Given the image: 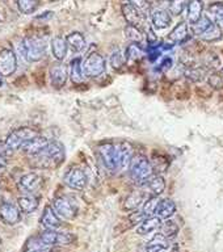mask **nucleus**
<instances>
[{
  "instance_id": "46",
  "label": "nucleus",
  "mask_w": 223,
  "mask_h": 252,
  "mask_svg": "<svg viewBox=\"0 0 223 252\" xmlns=\"http://www.w3.org/2000/svg\"><path fill=\"white\" fill-rule=\"evenodd\" d=\"M11 153H12V150L8 147L5 141L4 142L0 141V157H7V155H9Z\"/></svg>"
},
{
  "instance_id": "6",
  "label": "nucleus",
  "mask_w": 223,
  "mask_h": 252,
  "mask_svg": "<svg viewBox=\"0 0 223 252\" xmlns=\"http://www.w3.org/2000/svg\"><path fill=\"white\" fill-rule=\"evenodd\" d=\"M63 183L74 190H84L88 184V176L80 167H72L63 175Z\"/></svg>"
},
{
  "instance_id": "28",
  "label": "nucleus",
  "mask_w": 223,
  "mask_h": 252,
  "mask_svg": "<svg viewBox=\"0 0 223 252\" xmlns=\"http://www.w3.org/2000/svg\"><path fill=\"white\" fill-rule=\"evenodd\" d=\"M189 37V27L187 23H179L169 33L168 39L172 43H183Z\"/></svg>"
},
{
  "instance_id": "29",
  "label": "nucleus",
  "mask_w": 223,
  "mask_h": 252,
  "mask_svg": "<svg viewBox=\"0 0 223 252\" xmlns=\"http://www.w3.org/2000/svg\"><path fill=\"white\" fill-rule=\"evenodd\" d=\"M202 12H204V3L202 0H192L188 5V13H187V17H188V21L191 23V25L198 23L202 17Z\"/></svg>"
},
{
  "instance_id": "26",
  "label": "nucleus",
  "mask_w": 223,
  "mask_h": 252,
  "mask_svg": "<svg viewBox=\"0 0 223 252\" xmlns=\"http://www.w3.org/2000/svg\"><path fill=\"white\" fill-rule=\"evenodd\" d=\"M176 213V204L171 198H163L159 202L157 210V217L160 220H171V217L175 216Z\"/></svg>"
},
{
  "instance_id": "14",
  "label": "nucleus",
  "mask_w": 223,
  "mask_h": 252,
  "mask_svg": "<svg viewBox=\"0 0 223 252\" xmlns=\"http://www.w3.org/2000/svg\"><path fill=\"white\" fill-rule=\"evenodd\" d=\"M122 15L125 17V20L127 21V25H131V27H137L141 29V27L145 23V15L142 13L141 11H138L137 8H134L131 4L125 3L122 4Z\"/></svg>"
},
{
  "instance_id": "4",
  "label": "nucleus",
  "mask_w": 223,
  "mask_h": 252,
  "mask_svg": "<svg viewBox=\"0 0 223 252\" xmlns=\"http://www.w3.org/2000/svg\"><path fill=\"white\" fill-rule=\"evenodd\" d=\"M21 51L25 59L29 62H39L46 55V43L35 37H28L24 38Z\"/></svg>"
},
{
  "instance_id": "32",
  "label": "nucleus",
  "mask_w": 223,
  "mask_h": 252,
  "mask_svg": "<svg viewBox=\"0 0 223 252\" xmlns=\"http://www.w3.org/2000/svg\"><path fill=\"white\" fill-rule=\"evenodd\" d=\"M180 231V227L179 224L172 220H165L163 223H161L160 228H159V234H161L163 236H165L167 239H173L176 238L177 234Z\"/></svg>"
},
{
  "instance_id": "44",
  "label": "nucleus",
  "mask_w": 223,
  "mask_h": 252,
  "mask_svg": "<svg viewBox=\"0 0 223 252\" xmlns=\"http://www.w3.org/2000/svg\"><path fill=\"white\" fill-rule=\"evenodd\" d=\"M146 218H147V217H146V214L142 212V210H134V212L129 216L130 222L133 224H137V226L138 224H141Z\"/></svg>"
},
{
  "instance_id": "16",
  "label": "nucleus",
  "mask_w": 223,
  "mask_h": 252,
  "mask_svg": "<svg viewBox=\"0 0 223 252\" xmlns=\"http://www.w3.org/2000/svg\"><path fill=\"white\" fill-rule=\"evenodd\" d=\"M49 75H50L51 86L59 90V88H62L66 84L67 78H68V70L62 63H57L54 66H51L50 74Z\"/></svg>"
},
{
  "instance_id": "5",
  "label": "nucleus",
  "mask_w": 223,
  "mask_h": 252,
  "mask_svg": "<svg viewBox=\"0 0 223 252\" xmlns=\"http://www.w3.org/2000/svg\"><path fill=\"white\" fill-rule=\"evenodd\" d=\"M83 70L87 78H98L106 70V61L98 53H91L83 61Z\"/></svg>"
},
{
  "instance_id": "43",
  "label": "nucleus",
  "mask_w": 223,
  "mask_h": 252,
  "mask_svg": "<svg viewBox=\"0 0 223 252\" xmlns=\"http://www.w3.org/2000/svg\"><path fill=\"white\" fill-rule=\"evenodd\" d=\"M127 3L131 4L134 8H137L138 11H141L143 15H146L147 12L151 11V9H150L149 0H127Z\"/></svg>"
},
{
  "instance_id": "8",
  "label": "nucleus",
  "mask_w": 223,
  "mask_h": 252,
  "mask_svg": "<svg viewBox=\"0 0 223 252\" xmlns=\"http://www.w3.org/2000/svg\"><path fill=\"white\" fill-rule=\"evenodd\" d=\"M97 153L98 157H100V161L109 172H118L117 160H116V145L109 143V142L102 143V145L98 146Z\"/></svg>"
},
{
  "instance_id": "10",
  "label": "nucleus",
  "mask_w": 223,
  "mask_h": 252,
  "mask_svg": "<svg viewBox=\"0 0 223 252\" xmlns=\"http://www.w3.org/2000/svg\"><path fill=\"white\" fill-rule=\"evenodd\" d=\"M51 206L55 210V213L63 220H74L76 217V213H78V209L72 204V201L68 200L64 196L55 197Z\"/></svg>"
},
{
  "instance_id": "9",
  "label": "nucleus",
  "mask_w": 223,
  "mask_h": 252,
  "mask_svg": "<svg viewBox=\"0 0 223 252\" xmlns=\"http://www.w3.org/2000/svg\"><path fill=\"white\" fill-rule=\"evenodd\" d=\"M17 70V55L12 49L0 51V76L8 78Z\"/></svg>"
},
{
  "instance_id": "12",
  "label": "nucleus",
  "mask_w": 223,
  "mask_h": 252,
  "mask_svg": "<svg viewBox=\"0 0 223 252\" xmlns=\"http://www.w3.org/2000/svg\"><path fill=\"white\" fill-rule=\"evenodd\" d=\"M0 218L8 226H15L21 220V210L12 202H3L0 205Z\"/></svg>"
},
{
  "instance_id": "37",
  "label": "nucleus",
  "mask_w": 223,
  "mask_h": 252,
  "mask_svg": "<svg viewBox=\"0 0 223 252\" xmlns=\"http://www.w3.org/2000/svg\"><path fill=\"white\" fill-rule=\"evenodd\" d=\"M143 50L138 46L137 43H130L125 51L126 62H133V61H139L143 57Z\"/></svg>"
},
{
  "instance_id": "47",
  "label": "nucleus",
  "mask_w": 223,
  "mask_h": 252,
  "mask_svg": "<svg viewBox=\"0 0 223 252\" xmlns=\"http://www.w3.org/2000/svg\"><path fill=\"white\" fill-rule=\"evenodd\" d=\"M8 165V160L5 157H0V173L3 172L4 169L7 168Z\"/></svg>"
},
{
  "instance_id": "7",
  "label": "nucleus",
  "mask_w": 223,
  "mask_h": 252,
  "mask_svg": "<svg viewBox=\"0 0 223 252\" xmlns=\"http://www.w3.org/2000/svg\"><path fill=\"white\" fill-rule=\"evenodd\" d=\"M39 238L47 243L49 246H70L75 242V235L70 234V232H62L57 231V230H49L46 228L45 231L39 234Z\"/></svg>"
},
{
  "instance_id": "39",
  "label": "nucleus",
  "mask_w": 223,
  "mask_h": 252,
  "mask_svg": "<svg viewBox=\"0 0 223 252\" xmlns=\"http://www.w3.org/2000/svg\"><path fill=\"white\" fill-rule=\"evenodd\" d=\"M109 62L114 70H121L122 67L125 66V63H126L125 54H122L121 50L113 51V53H112L109 57Z\"/></svg>"
},
{
  "instance_id": "38",
  "label": "nucleus",
  "mask_w": 223,
  "mask_h": 252,
  "mask_svg": "<svg viewBox=\"0 0 223 252\" xmlns=\"http://www.w3.org/2000/svg\"><path fill=\"white\" fill-rule=\"evenodd\" d=\"M17 7L24 15H31L38 8V0H17Z\"/></svg>"
},
{
  "instance_id": "30",
  "label": "nucleus",
  "mask_w": 223,
  "mask_h": 252,
  "mask_svg": "<svg viewBox=\"0 0 223 252\" xmlns=\"http://www.w3.org/2000/svg\"><path fill=\"white\" fill-rule=\"evenodd\" d=\"M67 45L72 49L76 53H80L86 49L87 46V41L84 38V35L82 33H79V32H72L70 34L66 37Z\"/></svg>"
},
{
  "instance_id": "23",
  "label": "nucleus",
  "mask_w": 223,
  "mask_h": 252,
  "mask_svg": "<svg viewBox=\"0 0 223 252\" xmlns=\"http://www.w3.org/2000/svg\"><path fill=\"white\" fill-rule=\"evenodd\" d=\"M145 192L143 190H134L124 201V209L127 212H134L141 205L145 204Z\"/></svg>"
},
{
  "instance_id": "3",
  "label": "nucleus",
  "mask_w": 223,
  "mask_h": 252,
  "mask_svg": "<svg viewBox=\"0 0 223 252\" xmlns=\"http://www.w3.org/2000/svg\"><path fill=\"white\" fill-rule=\"evenodd\" d=\"M39 131L35 127H31V126H21L17 129L12 130L11 133L8 134L5 143L12 151L15 150L23 149V146L32 141L33 138L38 137Z\"/></svg>"
},
{
  "instance_id": "19",
  "label": "nucleus",
  "mask_w": 223,
  "mask_h": 252,
  "mask_svg": "<svg viewBox=\"0 0 223 252\" xmlns=\"http://www.w3.org/2000/svg\"><path fill=\"white\" fill-rule=\"evenodd\" d=\"M50 143V141L47 139L46 137H42V135H38V137L33 138L32 141H29L28 143L23 146V151L24 154L27 155H31V157H35L38 155L41 151L46 149V146Z\"/></svg>"
},
{
  "instance_id": "51",
  "label": "nucleus",
  "mask_w": 223,
  "mask_h": 252,
  "mask_svg": "<svg viewBox=\"0 0 223 252\" xmlns=\"http://www.w3.org/2000/svg\"><path fill=\"white\" fill-rule=\"evenodd\" d=\"M0 86H1V80H0Z\"/></svg>"
},
{
  "instance_id": "15",
  "label": "nucleus",
  "mask_w": 223,
  "mask_h": 252,
  "mask_svg": "<svg viewBox=\"0 0 223 252\" xmlns=\"http://www.w3.org/2000/svg\"><path fill=\"white\" fill-rule=\"evenodd\" d=\"M150 19H151V24L154 28L157 29H165L168 28L172 23V17L168 12L163 9V8H151L150 11Z\"/></svg>"
},
{
  "instance_id": "22",
  "label": "nucleus",
  "mask_w": 223,
  "mask_h": 252,
  "mask_svg": "<svg viewBox=\"0 0 223 252\" xmlns=\"http://www.w3.org/2000/svg\"><path fill=\"white\" fill-rule=\"evenodd\" d=\"M17 206L20 208L21 213L31 214V213L35 212L38 209L39 198L33 196V194H25V196H21L17 198Z\"/></svg>"
},
{
  "instance_id": "25",
  "label": "nucleus",
  "mask_w": 223,
  "mask_h": 252,
  "mask_svg": "<svg viewBox=\"0 0 223 252\" xmlns=\"http://www.w3.org/2000/svg\"><path fill=\"white\" fill-rule=\"evenodd\" d=\"M53 246L45 243L39 236H32L24 246V252H51Z\"/></svg>"
},
{
  "instance_id": "33",
  "label": "nucleus",
  "mask_w": 223,
  "mask_h": 252,
  "mask_svg": "<svg viewBox=\"0 0 223 252\" xmlns=\"http://www.w3.org/2000/svg\"><path fill=\"white\" fill-rule=\"evenodd\" d=\"M222 29L217 24L213 23L198 38L202 39V41H206V42H214V41H218V39L222 38Z\"/></svg>"
},
{
  "instance_id": "45",
  "label": "nucleus",
  "mask_w": 223,
  "mask_h": 252,
  "mask_svg": "<svg viewBox=\"0 0 223 252\" xmlns=\"http://www.w3.org/2000/svg\"><path fill=\"white\" fill-rule=\"evenodd\" d=\"M171 67H172V59L169 58V57H165V58H163V61L160 62V64H159V70L168 71Z\"/></svg>"
},
{
  "instance_id": "48",
  "label": "nucleus",
  "mask_w": 223,
  "mask_h": 252,
  "mask_svg": "<svg viewBox=\"0 0 223 252\" xmlns=\"http://www.w3.org/2000/svg\"><path fill=\"white\" fill-rule=\"evenodd\" d=\"M50 1H59V0H50Z\"/></svg>"
},
{
  "instance_id": "41",
  "label": "nucleus",
  "mask_w": 223,
  "mask_h": 252,
  "mask_svg": "<svg viewBox=\"0 0 223 252\" xmlns=\"http://www.w3.org/2000/svg\"><path fill=\"white\" fill-rule=\"evenodd\" d=\"M192 0H172L171 4H169V12L172 13L173 16H179L183 13L184 8L187 5H189Z\"/></svg>"
},
{
  "instance_id": "11",
  "label": "nucleus",
  "mask_w": 223,
  "mask_h": 252,
  "mask_svg": "<svg viewBox=\"0 0 223 252\" xmlns=\"http://www.w3.org/2000/svg\"><path fill=\"white\" fill-rule=\"evenodd\" d=\"M134 158V149L129 142H121L116 145V160H117V168L120 171H125L129 168L130 163Z\"/></svg>"
},
{
  "instance_id": "31",
  "label": "nucleus",
  "mask_w": 223,
  "mask_h": 252,
  "mask_svg": "<svg viewBox=\"0 0 223 252\" xmlns=\"http://www.w3.org/2000/svg\"><path fill=\"white\" fill-rule=\"evenodd\" d=\"M208 16L213 23L217 24L221 29H223V3L216 1L208 7Z\"/></svg>"
},
{
  "instance_id": "35",
  "label": "nucleus",
  "mask_w": 223,
  "mask_h": 252,
  "mask_svg": "<svg viewBox=\"0 0 223 252\" xmlns=\"http://www.w3.org/2000/svg\"><path fill=\"white\" fill-rule=\"evenodd\" d=\"M125 37L127 38V41H130L131 43H142L145 41V34H143V32L137 27H131V25H127L125 28Z\"/></svg>"
},
{
  "instance_id": "42",
  "label": "nucleus",
  "mask_w": 223,
  "mask_h": 252,
  "mask_svg": "<svg viewBox=\"0 0 223 252\" xmlns=\"http://www.w3.org/2000/svg\"><path fill=\"white\" fill-rule=\"evenodd\" d=\"M208 83L209 86L216 88V90H220L223 87V74L220 71H213L210 72L208 76Z\"/></svg>"
},
{
  "instance_id": "27",
  "label": "nucleus",
  "mask_w": 223,
  "mask_h": 252,
  "mask_svg": "<svg viewBox=\"0 0 223 252\" xmlns=\"http://www.w3.org/2000/svg\"><path fill=\"white\" fill-rule=\"evenodd\" d=\"M70 78L74 84H82L86 80V75L83 70V61L80 58H75L70 63Z\"/></svg>"
},
{
  "instance_id": "2",
  "label": "nucleus",
  "mask_w": 223,
  "mask_h": 252,
  "mask_svg": "<svg viewBox=\"0 0 223 252\" xmlns=\"http://www.w3.org/2000/svg\"><path fill=\"white\" fill-rule=\"evenodd\" d=\"M129 173L133 183L142 187L155 175V169L145 155H135L130 163Z\"/></svg>"
},
{
  "instance_id": "13",
  "label": "nucleus",
  "mask_w": 223,
  "mask_h": 252,
  "mask_svg": "<svg viewBox=\"0 0 223 252\" xmlns=\"http://www.w3.org/2000/svg\"><path fill=\"white\" fill-rule=\"evenodd\" d=\"M43 185V177L35 172L25 173L21 179H20V187L28 193V194H33V193L38 192L39 189L42 188Z\"/></svg>"
},
{
  "instance_id": "49",
  "label": "nucleus",
  "mask_w": 223,
  "mask_h": 252,
  "mask_svg": "<svg viewBox=\"0 0 223 252\" xmlns=\"http://www.w3.org/2000/svg\"><path fill=\"white\" fill-rule=\"evenodd\" d=\"M163 1H168V0H163ZM169 1H172V0H169Z\"/></svg>"
},
{
  "instance_id": "50",
  "label": "nucleus",
  "mask_w": 223,
  "mask_h": 252,
  "mask_svg": "<svg viewBox=\"0 0 223 252\" xmlns=\"http://www.w3.org/2000/svg\"><path fill=\"white\" fill-rule=\"evenodd\" d=\"M0 244H1V238H0Z\"/></svg>"
},
{
  "instance_id": "17",
  "label": "nucleus",
  "mask_w": 223,
  "mask_h": 252,
  "mask_svg": "<svg viewBox=\"0 0 223 252\" xmlns=\"http://www.w3.org/2000/svg\"><path fill=\"white\" fill-rule=\"evenodd\" d=\"M145 189V194H149L150 197H159V194L164 192L165 180L161 175H154L145 185H142Z\"/></svg>"
},
{
  "instance_id": "36",
  "label": "nucleus",
  "mask_w": 223,
  "mask_h": 252,
  "mask_svg": "<svg viewBox=\"0 0 223 252\" xmlns=\"http://www.w3.org/2000/svg\"><path fill=\"white\" fill-rule=\"evenodd\" d=\"M159 202H160L159 197H149L145 201L142 212L145 213L147 218H150V217H157V210L158 206H159Z\"/></svg>"
},
{
  "instance_id": "18",
  "label": "nucleus",
  "mask_w": 223,
  "mask_h": 252,
  "mask_svg": "<svg viewBox=\"0 0 223 252\" xmlns=\"http://www.w3.org/2000/svg\"><path fill=\"white\" fill-rule=\"evenodd\" d=\"M41 224L45 228H49V230H57V228L62 226L61 217L55 213V210L50 205H47L46 208L43 209L42 216H41Z\"/></svg>"
},
{
  "instance_id": "20",
  "label": "nucleus",
  "mask_w": 223,
  "mask_h": 252,
  "mask_svg": "<svg viewBox=\"0 0 223 252\" xmlns=\"http://www.w3.org/2000/svg\"><path fill=\"white\" fill-rule=\"evenodd\" d=\"M171 250V242L161 234H158L146 243V252H169Z\"/></svg>"
},
{
  "instance_id": "40",
  "label": "nucleus",
  "mask_w": 223,
  "mask_h": 252,
  "mask_svg": "<svg viewBox=\"0 0 223 252\" xmlns=\"http://www.w3.org/2000/svg\"><path fill=\"white\" fill-rule=\"evenodd\" d=\"M212 24H213V21L209 19V16H202L198 23L193 24L192 25L193 33H194L197 37H200V35L202 34V33H204V32L206 31V29H208V28L212 25Z\"/></svg>"
},
{
  "instance_id": "24",
  "label": "nucleus",
  "mask_w": 223,
  "mask_h": 252,
  "mask_svg": "<svg viewBox=\"0 0 223 252\" xmlns=\"http://www.w3.org/2000/svg\"><path fill=\"white\" fill-rule=\"evenodd\" d=\"M67 50H68V45H67L66 38L63 37H54L51 39V53H53V57H54L57 61H63L66 58Z\"/></svg>"
},
{
  "instance_id": "34",
  "label": "nucleus",
  "mask_w": 223,
  "mask_h": 252,
  "mask_svg": "<svg viewBox=\"0 0 223 252\" xmlns=\"http://www.w3.org/2000/svg\"><path fill=\"white\" fill-rule=\"evenodd\" d=\"M208 75V67L206 66H194L185 71V76L193 83L201 82Z\"/></svg>"
},
{
  "instance_id": "21",
  "label": "nucleus",
  "mask_w": 223,
  "mask_h": 252,
  "mask_svg": "<svg viewBox=\"0 0 223 252\" xmlns=\"http://www.w3.org/2000/svg\"><path fill=\"white\" fill-rule=\"evenodd\" d=\"M161 220L159 217H150V218H146L141 224H138L137 226V234L138 235H150V234H153L157 230H159L161 226Z\"/></svg>"
},
{
  "instance_id": "1",
  "label": "nucleus",
  "mask_w": 223,
  "mask_h": 252,
  "mask_svg": "<svg viewBox=\"0 0 223 252\" xmlns=\"http://www.w3.org/2000/svg\"><path fill=\"white\" fill-rule=\"evenodd\" d=\"M66 158L64 146L58 141H51L46 149L41 151L38 155L33 157V164L38 168L53 169L62 164Z\"/></svg>"
}]
</instances>
